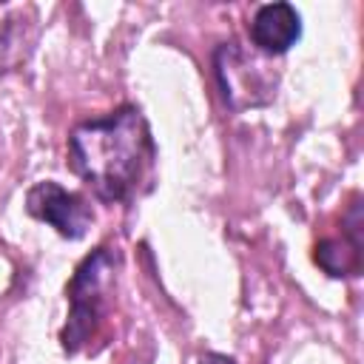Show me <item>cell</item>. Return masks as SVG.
Wrapping results in <instances>:
<instances>
[{"mask_svg": "<svg viewBox=\"0 0 364 364\" xmlns=\"http://www.w3.org/2000/svg\"><path fill=\"white\" fill-rule=\"evenodd\" d=\"M216 77L222 97L228 108L233 111H247V108H262L276 97L279 74L256 54H247L236 43H222L213 57Z\"/></svg>", "mask_w": 364, "mask_h": 364, "instance_id": "7a4b0ae2", "label": "cell"}, {"mask_svg": "<svg viewBox=\"0 0 364 364\" xmlns=\"http://www.w3.org/2000/svg\"><path fill=\"white\" fill-rule=\"evenodd\" d=\"M68 156L77 176L102 202H122L151 168V128L139 108L122 105L105 117L80 122L68 136Z\"/></svg>", "mask_w": 364, "mask_h": 364, "instance_id": "6da1fadb", "label": "cell"}, {"mask_svg": "<svg viewBox=\"0 0 364 364\" xmlns=\"http://www.w3.org/2000/svg\"><path fill=\"white\" fill-rule=\"evenodd\" d=\"M199 364H233L228 355H219V353H208V355H202L199 358Z\"/></svg>", "mask_w": 364, "mask_h": 364, "instance_id": "ba28073f", "label": "cell"}, {"mask_svg": "<svg viewBox=\"0 0 364 364\" xmlns=\"http://www.w3.org/2000/svg\"><path fill=\"white\" fill-rule=\"evenodd\" d=\"M26 210L34 219L51 225L65 239H82L85 230L94 222L91 205L80 193L65 191L63 185H57L51 179L37 182V185L28 188V193H26Z\"/></svg>", "mask_w": 364, "mask_h": 364, "instance_id": "277c9868", "label": "cell"}, {"mask_svg": "<svg viewBox=\"0 0 364 364\" xmlns=\"http://www.w3.org/2000/svg\"><path fill=\"white\" fill-rule=\"evenodd\" d=\"M37 40V9L28 3H0V74L17 71Z\"/></svg>", "mask_w": 364, "mask_h": 364, "instance_id": "5b68a950", "label": "cell"}, {"mask_svg": "<svg viewBox=\"0 0 364 364\" xmlns=\"http://www.w3.org/2000/svg\"><path fill=\"white\" fill-rule=\"evenodd\" d=\"M358 247L355 242H338V239H330V242H321L316 247V262L330 273V276H350L358 270Z\"/></svg>", "mask_w": 364, "mask_h": 364, "instance_id": "52a82bcc", "label": "cell"}, {"mask_svg": "<svg viewBox=\"0 0 364 364\" xmlns=\"http://www.w3.org/2000/svg\"><path fill=\"white\" fill-rule=\"evenodd\" d=\"M111 276H114V256L108 253V247L94 250L77 267L71 287H68L71 313H68V324L63 330V347L68 353L80 350L88 341V336L94 333V324L105 304V293L111 287Z\"/></svg>", "mask_w": 364, "mask_h": 364, "instance_id": "3957f363", "label": "cell"}, {"mask_svg": "<svg viewBox=\"0 0 364 364\" xmlns=\"http://www.w3.org/2000/svg\"><path fill=\"white\" fill-rule=\"evenodd\" d=\"M299 37L301 20L290 3H267L250 20V40L262 54H284Z\"/></svg>", "mask_w": 364, "mask_h": 364, "instance_id": "8992f818", "label": "cell"}]
</instances>
